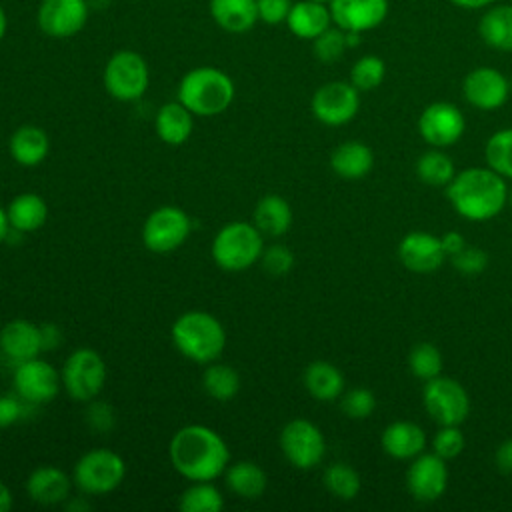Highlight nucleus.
<instances>
[{
    "instance_id": "obj_1",
    "label": "nucleus",
    "mask_w": 512,
    "mask_h": 512,
    "mask_svg": "<svg viewBox=\"0 0 512 512\" xmlns=\"http://www.w3.org/2000/svg\"><path fill=\"white\" fill-rule=\"evenodd\" d=\"M168 454L174 470L190 482L214 480L230 464L228 444L204 424H188L176 430Z\"/></svg>"
},
{
    "instance_id": "obj_2",
    "label": "nucleus",
    "mask_w": 512,
    "mask_h": 512,
    "mask_svg": "<svg viewBox=\"0 0 512 512\" xmlns=\"http://www.w3.org/2000/svg\"><path fill=\"white\" fill-rule=\"evenodd\" d=\"M444 192L458 216L486 222L506 208L508 180L490 166H470L456 172Z\"/></svg>"
},
{
    "instance_id": "obj_3",
    "label": "nucleus",
    "mask_w": 512,
    "mask_h": 512,
    "mask_svg": "<svg viewBox=\"0 0 512 512\" xmlns=\"http://www.w3.org/2000/svg\"><path fill=\"white\" fill-rule=\"evenodd\" d=\"M236 94L232 78L214 66H198L186 72L178 84L176 100L194 116H218L232 104Z\"/></svg>"
},
{
    "instance_id": "obj_4",
    "label": "nucleus",
    "mask_w": 512,
    "mask_h": 512,
    "mask_svg": "<svg viewBox=\"0 0 512 512\" xmlns=\"http://www.w3.org/2000/svg\"><path fill=\"white\" fill-rule=\"evenodd\" d=\"M172 342L184 358L196 364H210L220 358L226 346V332L214 314L190 310L174 320Z\"/></svg>"
},
{
    "instance_id": "obj_5",
    "label": "nucleus",
    "mask_w": 512,
    "mask_h": 512,
    "mask_svg": "<svg viewBox=\"0 0 512 512\" xmlns=\"http://www.w3.org/2000/svg\"><path fill=\"white\" fill-rule=\"evenodd\" d=\"M210 252L222 270L242 272L260 260L264 252V234L254 222H228L216 232Z\"/></svg>"
},
{
    "instance_id": "obj_6",
    "label": "nucleus",
    "mask_w": 512,
    "mask_h": 512,
    "mask_svg": "<svg viewBox=\"0 0 512 512\" xmlns=\"http://www.w3.org/2000/svg\"><path fill=\"white\" fill-rule=\"evenodd\" d=\"M126 476V464L120 454L108 448L84 452L72 472V480L82 494L100 496L116 490Z\"/></svg>"
},
{
    "instance_id": "obj_7",
    "label": "nucleus",
    "mask_w": 512,
    "mask_h": 512,
    "mask_svg": "<svg viewBox=\"0 0 512 512\" xmlns=\"http://www.w3.org/2000/svg\"><path fill=\"white\" fill-rule=\"evenodd\" d=\"M104 88L118 102H136L150 84L146 60L134 50L114 52L104 66Z\"/></svg>"
},
{
    "instance_id": "obj_8",
    "label": "nucleus",
    "mask_w": 512,
    "mask_h": 512,
    "mask_svg": "<svg viewBox=\"0 0 512 512\" xmlns=\"http://www.w3.org/2000/svg\"><path fill=\"white\" fill-rule=\"evenodd\" d=\"M106 362L92 348L74 350L60 370L62 388L76 402H90L98 398L106 384Z\"/></svg>"
},
{
    "instance_id": "obj_9",
    "label": "nucleus",
    "mask_w": 512,
    "mask_h": 512,
    "mask_svg": "<svg viewBox=\"0 0 512 512\" xmlns=\"http://www.w3.org/2000/svg\"><path fill=\"white\" fill-rule=\"evenodd\" d=\"M422 402L428 416L438 426H460L470 414V396L466 388L450 376L426 380Z\"/></svg>"
},
{
    "instance_id": "obj_10",
    "label": "nucleus",
    "mask_w": 512,
    "mask_h": 512,
    "mask_svg": "<svg viewBox=\"0 0 512 512\" xmlns=\"http://www.w3.org/2000/svg\"><path fill=\"white\" fill-rule=\"evenodd\" d=\"M280 450L294 468L312 470L324 460L326 440L314 422L294 418L280 432Z\"/></svg>"
},
{
    "instance_id": "obj_11",
    "label": "nucleus",
    "mask_w": 512,
    "mask_h": 512,
    "mask_svg": "<svg viewBox=\"0 0 512 512\" xmlns=\"http://www.w3.org/2000/svg\"><path fill=\"white\" fill-rule=\"evenodd\" d=\"M192 232L190 216L178 206H160L148 214L142 226V242L150 252H172L180 248Z\"/></svg>"
},
{
    "instance_id": "obj_12",
    "label": "nucleus",
    "mask_w": 512,
    "mask_h": 512,
    "mask_svg": "<svg viewBox=\"0 0 512 512\" xmlns=\"http://www.w3.org/2000/svg\"><path fill=\"white\" fill-rule=\"evenodd\" d=\"M312 114L326 126L348 124L360 110V90L348 80H332L322 84L310 100Z\"/></svg>"
},
{
    "instance_id": "obj_13",
    "label": "nucleus",
    "mask_w": 512,
    "mask_h": 512,
    "mask_svg": "<svg viewBox=\"0 0 512 512\" xmlns=\"http://www.w3.org/2000/svg\"><path fill=\"white\" fill-rule=\"evenodd\" d=\"M12 382L14 392L28 404H48L62 388L60 372L40 356L16 364Z\"/></svg>"
},
{
    "instance_id": "obj_14",
    "label": "nucleus",
    "mask_w": 512,
    "mask_h": 512,
    "mask_svg": "<svg viewBox=\"0 0 512 512\" xmlns=\"http://www.w3.org/2000/svg\"><path fill=\"white\" fill-rule=\"evenodd\" d=\"M466 130L464 112L446 100L428 104L418 116V132L426 144L432 148L454 146Z\"/></svg>"
},
{
    "instance_id": "obj_15",
    "label": "nucleus",
    "mask_w": 512,
    "mask_h": 512,
    "mask_svg": "<svg viewBox=\"0 0 512 512\" xmlns=\"http://www.w3.org/2000/svg\"><path fill=\"white\" fill-rule=\"evenodd\" d=\"M510 80L492 66H476L462 80L464 100L484 112L496 110L510 98Z\"/></svg>"
},
{
    "instance_id": "obj_16",
    "label": "nucleus",
    "mask_w": 512,
    "mask_h": 512,
    "mask_svg": "<svg viewBox=\"0 0 512 512\" xmlns=\"http://www.w3.org/2000/svg\"><path fill=\"white\" fill-rule=\"evenodd\" d=\"M406 488L418 502H436L448 488L446 460L434 452H422L410 460L406 470Z\"/></svg>"
},
{
    "instance_id": "obj_17",
    "label": "nucleus",
    "mask_w": 512,
    "mask_h": 512,
    "mask_svg": "<svg viewBox=\"0 0 512 512\" xmlns=\"http://www.w3.org/2000/svg\"><path fill=\"white\" fill-rule=\"evenodd\" d=\"M86 0H42L36 12L38 28L50 38H70L88 22Z\"/></svg>"
},
{
    "instance_id": "obj_18",
    "label": "nucleus",
    "mask_w": 512,
    "mask_h": 512,
    "mask_svg": "<svg viewBox=\"0 0 512 512\" xmlns=\"http://www.w3.org/2000/svg\"><path fill=\"white\" fill-rule=\"evenodd\" d=\"M398 258L402 266L414 274H432L442 268L448 258L440 236L424 230L408 232L398 244Z\"/></svg>"
},
{
    "instance_id": "obj_19",
    "label": "nucleus",
    "mask_w": 512,
    "mask_h": 512,
    "mask_svg": "<svg viewBox=\"0 0 512 512\" xmlns=\"http://www.w3.org/2000/svg\"><path fill=\"white\" fill-rule=\"evenodd\" d=\"M332 24L346 32H370L384 24L388 16V0H330Z\"/></svg>"
},
{
    "instance_id": "obj_20",
    "label": "nucleus",
    "mask_w": 512,
    "mask_h": 512,
    "mask_svg": "<svg viewBox=\"0 0 512 512\" xmlns=\"http://www.w3.org/2000/svg\"><path fill=\"white\" fill-rule=\"evenodd\" d=\"M40 352H42V338H40L38 324L24 318H16L2 326L0 354L10 362H14V366L24 360L40 356Z\"/></svg>"
},
{
    "instance_id": "obj_21",
    "label": "nucleus",
    "mask_w": 512,
    "mask_h": 512,
    "mask_svg": "<svg viewBox=\"0 0 512 512\" xmlns=\"http://www.w3.org/2000/svg\"><path fill=\"white\" fill-rule=\"evenodd\" d=\"M72 478L56 466H38L26 478V494L32 502L42 506L62 504L70 498Z\"/></svg>"
},
{
    "instance_id": "obj_22",
    "label": "nucleus",
    "mask_w": 512,
    "mask_h": 512,
    "mask_svg": "<svg viewBox=\"0 0 512 512\" xmlns=\"http://www.w3.org/2000/svg\"><path fill=\"white\" fill-rule=\"evenodd\" d=\"M382 450L396 460H412L426 448V432L410 420L390 422L380 436Z\"/></svg>"
},
{
    "instance_id": "obj_23",
    "label": "nucleus",
    "mask_w": 512,
    "mask_h": 512,
    "mask_svg": "<svg viewBox=\"0 0 512 512\" xmlns=\"http://www.w3.org/2000/svg\"><path fill=\"white\" fill-rule=\"evenodd\" d=\"M374 166V152L360 140H346L330 154V168L342 180H362Z\"/></svg>"
},
{
    "instance_id": "obj_24",
    "label": "nucleus",
    "mask_w": 512,
    "mask_h": 512,
    "mask_svg": "<svg viewBox=\"0 0 512 512\" xmlns=\"http://www.w3.org/2000/svg\"><path fill=\"white\" fill-rule=\"evenodd\" d=\"M286 26L296 38L314 40L316 36H320L324 30L332 26L330 8L324 2H314V0L294 2L288 12Z\"/></svg>"
},
{
    "instance_id": "obj_25",
    "label": "nucleus",
    "mask_w": 512,
    "mask_h": 512,
    "mask_svg": "<svg viewBox=\"0 0 512 512\" xmlns=\"http://www.w3.org/2000/svg\"><path fill=\"white\" fill-rule=\"evenodd\" d=\"M158 138L168 146L184 144L194 128V114L178 100L166 102L158 108L154 118Z\"/></svg>"
},
{
    "instance_id": "obj_26",
    "label": "nucleus",
    "mask_w": 512,
    "mask_h": 512,
    "mask_svg": "<svg viewBox=\"0 0 512 512\" xmlns=\"http://www.w3.org/2000/svg\"><path fill=\"white\" fill-rule=\"evenodd\" d=\"M480 40L498 52H512V4H492L478 20Z\"/></svg>"
},
{
    "instance_id": "obj_27",
    "label": "nucleus",
    "mask_w": 512,
    "mask_h": 512,
    "mask_svg": "<svg viewBox=\"0 0 512 512\" xmlns=\"http://www.w3.org/2000/svg\"><path fill=\"white\" fill-rule=\"evenodd\" d=\"M10 154L16 164L32 168L44 162L50 150L48 134L34 124L18 126L10 136Z\"/></svg>"
},
{
    "instance_id": "obj_28",
    "label": "nucleus",
    "mask_w": 512,
    "mask_h": 512,
    "mask_svg": "<svg viewBox=\"0 0 512 512\" xmlns=\"http://www.w3.org/2000/svg\"><path fill=\"white\" fill-rule=\"evenodd\" d=\"M6 216L12 232L28 234L40 230L46 224L48 206L42 196L34 192H22L10 200L6 206Z\"/></svg>"
},
{
    "instance_id": "obj_29",
    "label": "nucleus",
    "mask_w": 512,
    "mask_h": 512,
    "mask_svg": "<svg viewBox=\"0 0 512 512\" xmlns=\"http://www.w3.org/2000/svg\"><path fill=\"white\" fill-rule=\"evenodd\" d=\"M212 20L226 32L242 34L258 22L256 0H210Z\"/></svg>"
},
{
    "instance_id": "obj_30",
    "label": "nucleus",
    "mask_w": 512,
    "mask_h": 512,
    "mask_svg": "<svg viewBox=\"0 0 512 512\" xmlns=\"http://www.w3.org/2000/svg\"><path fill=\"white\" fill-rule=\"evenodd\" d=\"M302 380L306 392L320 402H332L344 392V376L340 368L326 360L310 362L304 370Z\"/></svg>"
},
{
    "instance_id": "obj_31",
    "label": "nucleus",
    "mask_w": 512,
    "mask_h": 512,
    "mask_svg": "<svg viewBox=\"0 0 512 512\" xmlns=\"http://www.w3.org/2000/svg\"><path fill=\"white\" fill-rule=\"evenodd\" d=\"M224 482L230 492L244 500H256L264 494L268 486V476L264 468L250 460H238L228 464L224 470Z\"/></svg>"
},
{
    "instance_id": "obj_32",
    "label": "nucleus",
    "mask_w": 512,
    "mask_h": 512,
    "mask_svg": "<svg viewBox=\"0 0 512 512\" xmlns=\"http://www.w3.org/2000/svg\"><path fill=\"white\" fill-rule=\"evenodd\" d=\"M254 224L264 236H282L292 224V208L278 194L262 196L254 208Z\"/></svg>"
},
{
    "instance_id": "obj_33",
    "label": "nucleus",
    "mask_w": 512,
    "mask_h": 512,
    "mask_svg": "<svg viewBox=\"0 0 512 512\" xmlns=\"http://www.w3.org/2000/svg\"><path fill=\"white\" fill-rule=\"evenodd\" d=\"M456 168L452 158L444 152V148H430L416 160V176L436 188H446L454 178Z\"/></svg>"
},
{
    "instance_id": "obj_34",
    "label": "nucleus",
    "mask_w": 512,
    "mask_h": 512,
    "mask_svg": "<svg viewBox=\"0 0 512 512\" xmlns=\"http://www.w3.org/2000/svg\"><path fill=\"white\" fill-rule=\"evenodd\" d=\"M202 386L210 398L218 402H228L240 390V376L232 366L214 360L204 368Z\"/></svg>"
},
{
    "instance_id": "obj_35",
    "label": "nucleus",
    "mask_w": 512,
    "mask_h": 512,
    "mask_svg": "<svg viewBox=\"0 0 512 512\" xmlns=\"http://www.w3.org/2000/svg\"><path fill=\"white\" fill-rule=\"evenodd\" d=\"M178 508L182 512H220L224 508V496L212 484V480L192 482L180 494Z\"/></svg>"
},
{
    "instance_id": "obj_36",
    "label": "nucleus",
    "mask_w": 512,
    "mask_h": 512,
    "mask_svg": "<svg viewBox=\"0 0 512 512\" xmlns=\"http://www.w3.org/2000/svg\"><path fill=\"white\" fill-rule=\"evenodd\" d=\"M486 166L502 178L512 180V128H500L486 140L484 146Z\"/></svg>"
},
{
    "instance_id": "obj_37",
    "label": "nucleus",
    "mask_w": 512,
    "mask_h": 512,
    "mask_svg": "<svg viewBox=\"0 0 512 512\" xmlns=\"http://www.w3.org/2000/svg\"><path fill=\"white\" fill-rule=\"evenodd\" d=\"M324 486L326 490L336 496L338 500H354L362 488L360 474L344 464V462H334L324 470Z\"/></svg>"
},
{
    "instance_id": "obj_38",
    "label": "nucleus",
    "mask_w": 512,
    "mask_h": 512,
    "mask_svg": "<svg viewBox=\"0 0 512 512\" xmlns=\"http://www.w3.org/2000/svg\"><path fill=\"white\" fill-rule=\"evenodd\" d=\"M444 366L442 352L432 342H418L408 352V368L420 380H430L440 376Z\"/></svg>"
},
{
    "instance_id": "obj_39",
    "label": "nucleus",
    "mask_w": 512,
    "mask_h": 512,
    "mask_svg": "<svg viewBox=\"0 0 512 512\" xmlns=\"http://www.w3.org/2000/svg\"><path fill=\"white\" fill-rule=\"evenodd\" d=\"M386 76V64L380 56L376 54H364L360 56L352 68H350V82L360 90V92H370L376 90Z\"/></svg>"
},
{
    "instance_id": "obj_40",
    "label": "nucleus",
    "mask_w": 512,
    "mask_h": 512,
    "mask_svg": "<svg viewBox=\"0 0 512 512\" xmlns=\"http://www.w3.org/2000/svg\"><path fill=\"white\" fill-rule=\"evenodd\" d=\"M348 38H346V30L338 28V26H330L328 30H324L320 36H316L312 40V50L314 56L324 62V64H332L338 62L344 52L348 50Z\"/></svg>"
},
{
    "instance_id": "obj_41",
    "label": "nucleus",
    "mask_w": 512,
    "mask_h": 512,
    "mask_svg": "<svg viewBox=\"0 0 512 512\" xmlns=\"http://www.w3.org/2000/svg\"><path fill=\"white\" fill-rule=\"evenodd\" d=\"M340 410L350 420H366L376 410V396L364 386L350 388L340 396Z\"/></svg>"
},
{
    "instance_id": "obj_42",
    "label": "nucleus",
    "mask_w": 512,
    "mask_h": 512,
    "mask_svg": "<svg viewBox=\"0 0 512 512\" xmlns=\"http://www.w3.org/2000/svg\"><path fill=\"white\" fill-rule=\"evenodd\" d=\"M466 438L460 426H440V430L432 438V452L444 458L446 462L458 458L464 452Z\"/></svg>"
},
{
    "instance_id": "obj_43",
    "label": "nucleus",
    "mask_w": 512,
    "mask_h": 512,
    "mask_svg": "<svg viewBox=\"0 0 512 512\" xmlns=\"http://www.w3.org/2000/svg\"><path fill=\"white\" fill-rule=\"evenodd\" d=\"M260 262L270 276H286L294 268V252L284 244H272L264 248Z\"/></svg>"
},
{
    "instance_id": "obj_44",
    "label": "nucleus",
    "mask_w": 512,
    "mask_h": 512,
    "mask_svg": "<svg viewBox=\"0 0 512 512\" xmlns=\"http://www.w3.org/2000/svg\"><path fill=\"white\" fill-rule=\"evenodd\" d=\"M452 266L462 274V276H478L486 270L488 266V254L482 248L466 244L460 252L450 256Z\"/></svg>"
},
{
    "instance_id": "obj_45",
    "label": "nucleus",
    "mask_w": 512,
    "mask_h": 512,
    "mask_svg": "<svg viewBox=\"0 0 512 512\" xmlns=\"http://www.w3.org/2000/svg\"><path fill=\"white\" fill-rule=\"evenodd\" d=\"M86 404H88L86 406V424L94 432H98V434L110 432L114 428V424H116L114 408L108 402L98 400V398H94V400H90Z\"/></svg>"
},
{
    "instance_id": "obj_46",
    "label": "nucleus",
    "mask_w": 512,
    "mask_h": 512,
    "mask_svg": "<svg viewBox=\"0 0 512 512\" xmlns=\"http://www.w3.org/2000/svg\"><path fill=\"white\" fill-rule=\"evenodd\" d=\"M292 4H294L292 0H256L258 20H262L264 24H270V26L286 22Z\"/></svg>"
},
{
    "instance_id": "obj_47",
    "label": "nucleus",
    "mask_w": 512,
    "mask_h": 512,
    "mask_svg": "<svg viewBox=\"0 0 512 512\" xmlns=\"http://www.w3.org/2000/svg\"><path fill=\"white\" fill-rule=\"evenodd\" d=\"M26 404L16 392L14 394H0V428H8L16 424L26 410Z\"/></svg>"
},
{
    "instance_id": "obj_48",
    "label": "nucleus",
    "mask_w": 512,
    "mask_h": 512,
    "mask_svg": "<svg viewBox=\"0 0 512 512\" xmlns=\"http://www.w3.org/2000/svg\"><path fill=\"white\" fill-rule=\"evenodd\" d=\"M494 464L500 472L512 474V438L500 442V446L494 452Z\"/></svg>"
},
{
    "instance_id": "obj_49",
    "label": "nucleus",
    "mask_w": 512,
    "mask_h": 512,
    "mask_svg": "<svg viewBox=\"0 0 512 512\" xmlns=\"http://www.w3.org/2000/svg\"><path fill=\"white\" fill-rule=\"evenodd\" d=\"M40 338H42V352L44 350H52V348H58L60 342H62V332L56 324H40Z\"/></svg>"
},
{
    "instance_id": "obj_50",
    "label": "nucleus",
    "mask_w": 512,
    "mask_h": 512,
    "mask_svg": "<svg viewBox=\"0 0 512 512\" xmlns=\"http://www.w3.org/2000/svg\"><path fill=\"white\" fill-rule=\"evenodd\" d=\"M440 240H442L446 256H454L456 252H460L466 246V238L458 230H448L446 234L440 236Z\"/></svg>"
},
{
    "instance_id": "obj_51",
    "label": "nucleus",
    "mask_w": 512,
    "mask_h": 512,
    "mask_svg": "<svg viewBox=\"0 0 512 512\" xmlns=\"http://www.w3.org/2000/svg\"><path fill=\"white\" fill-rule=\"evenodd\" d=\"M450 4L458 6V8H466V10H480V8H488L492 6L496 0H448Z\"/></svg>"
},
{
    "instance_id": "obj_52",
    "label": "nucleus",
    "mask_w": 512,
    "mask_h": 512,
    "mask_svg": "<svg viewBox=\"0 0 512 512\" xmlns=\"http://www.w3.org/2000/svg\"><path fill=\"white\" fill-rule=\"evenodd\" d=\"M14 504V496L12 490L0 480V512H8Z\"/></svg>"
},
{
    "instance_id": "obj_53",
    "label": "nucleus",
    "mask_w": 512,
    "mask_h": 512,
    "mask_svg": "<svg viewBox=\"0 0 512 512\" xmlns=\"http://www.w3.org/2000/svg\"><path fill=\"white\" fill-rule=\"evenodd\" d=\"M8 234H10V222L6 216V208L0 206V244L8 238Z\"/></svg>"
},
{
    "instance_id": "obj_54",
    "label": "nucleus",
    "mask_w": 512,
    "mask_h": 512,
    "mask_svg": "<svg viewBox=\"0 0 512 512\" xmlns=\"http://www.w3.org/2000/svg\"><path fill=\"white\" fill-rule=\"evenodd\" d=\"M6 30H8V16H6V10H4L2 4H0V42L4 40Z\"/></svg>"
},
{
    "instance_id": "obj_55",
    "label": "nucleus",
    "mask_w": 512,
    "mask_h": 512,
    "mask_svg": "<svg viewBox=\"0 0 512 512\" xmlns=\"http://www.w3.org/2000/svg\"><path fill=\"white\" fill-rule=\"evenodd\" d=\"M506 206L512 208V186H508V196H506Z\"/></svg>"
},
{
    "instance_id": "obj_56",
    "label": "nucleus",
    "mask_w": 512,
    "mask_h": 512,
    "mask_svg": "<svg viewBox=\"0 0 512 512\" xmlns=\"http://www.w3.org/2000/svg\"><path fill=\"white\" fill-rule=\"evenodd\" d=\"M314 2H324V4H328L330 0H314Z\"/></svg>"
}]
</instances>
